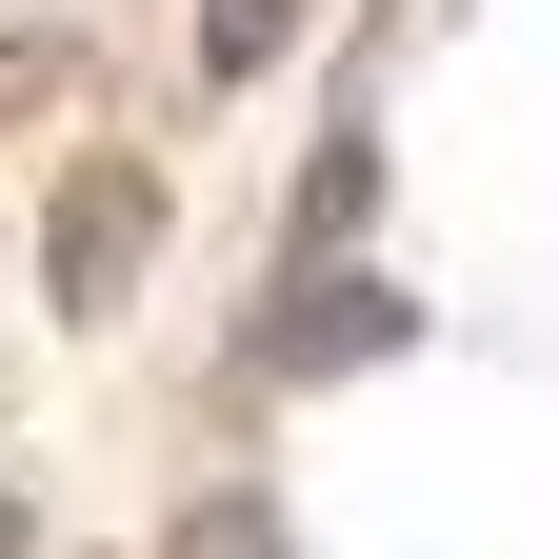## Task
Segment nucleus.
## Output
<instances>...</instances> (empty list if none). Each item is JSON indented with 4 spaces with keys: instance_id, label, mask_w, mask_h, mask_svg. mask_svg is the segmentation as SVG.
Instances as JSON below:
<instances>
[{
    "instance_id": "nucleus-1",
    "label": "nucleus",
    "mask_w": 559,
    "mask_h": 559,
    "mask_svg": "<svg viewBox=\"0 0 559 559\" xmlns=\"http://www.w3.org/2000/svg\"><path fill=\"white\" fill-rule=\"evenodd\" d=\"M140 240H160V180L81 160V180H60V320H120L140 300Z\"/></svg>"
},
{
    "instance_id": "nucleus-2",
    "label": "nucleus",
    "mask_w": 559,
    "mask_h": 559,
    "mask_svg": "<svg viewBox=\"0 0 559 559\" xmlns=\"http://www.w3.org/2000/svg\"><path fill=\"white\" fill-rule=\"evenodd\" d=\"M419 300H380V280H300V300L260 320V380H340V360H400Z\"/></svg>"
},
{
    "instance_id": "nucleus-3",
    "label": "nucleus",
    "mask_w": 559,
    "mask_h": 559,
    "mask_svg": "<svg viewBox=\"0 0 559 559\" xmlns=\"http://www.w3.org/2000/svg\"><path fill=\"white\" fill-rule=\"evenodd\" d=\"M280 40H300V0H200V81H260Z\"/></svg>"
},
{
    "instance_id": "nucleus-4",
    "label": "nucleus",
    "mask_w": 559,
    "mask_h": 559,
    "mask_svg": "<svg viewBox=\"0 0 559 559\" xmlns=\"http://www.w3.org/2000/svg\"><path fill=\"white\" fill-rule=\"evenodd\" d=\"M360 200H380V140H320V180H300V240H340Z\"/></svg>"
},
{
    "instance_id": "nucleus-5",
    "label": "nucleus",
    "mask_w": 559,
    "mask_h": 559,
    "mask_svg": "<svg viewBox=\"0 0 559 559\" xmlns=\"http://www.w3.org/2000/svg\"><path fill=\"white\" fill-rule=\"evenodd\" d=\"M21 100H60V40H0V120H21Z\"/></svg>"
},
{
    "instance_id": "nucleus-6",
    "label": "nucleus",
    "mask_w": 559,
    "mask_h": 559,
    "mask_svg": "<svg viewBox=\"0 0 559 559\" xmlns=\"http://www.w3.org/2000/svg\"><path fill=\"white\" fill-rule=\"evenodd\" d=\"M180 559H280V539H260V520L221 500V520H180Z\"/></svg>"
}]
</instances>
